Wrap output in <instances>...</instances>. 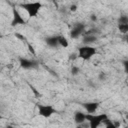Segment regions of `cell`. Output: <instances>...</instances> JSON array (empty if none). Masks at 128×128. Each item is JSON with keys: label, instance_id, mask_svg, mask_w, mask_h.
Here are the masks:
<instances>
[{"label": "cell", "instance_id": "cell-1", "mask_svg": "<svg viewBox=\"0 0 128 128\" xmlns=\"http://www.w3.org/2000/svg\"><path fill=\"white\" fill-rule=\"evenodd\" d=\"M19 7L24 9L28 13V16L30 18H33V17H36L38 15V13L41 10V8L43 7V5L41 2L35 1V2H28V3L19 4Z\"/></svg>", "mask_w": 128, "mask_h": 128}, {"label": "cell", "instance_id": "cell-2", "mask_svg": "<svg viewBox=\"0 0 128 128\" xmlns=\"http://www.w3.org/2000/svg\"><path fill=\"white\" fill-rule=\"evenodd\" d=\"M97 53V50L95 47H92L90 45H84L78 48V58H81L82 60H89L91 59L95 54Z\"/></svg>", "mask_w": 128, "mask_h": 128}, {"label": "cell", "instance_id": "cell-3", "mask_svg": "<svg viewBox=\"0 0 128 128\" xmlns=\"http://www.w3.org/2000/svg\"><path fill=\"white\" fill-rule=\"evenodd\" d=\"M107 117L108 116L105 113L97 114V115H95L94 113L93 114H90V113H87L86 114V120L89 122V126L91 128H97V127H99L102 124L103 120L106 119Z\"/></svg>", "mask_w": 128, "mask_h": 128}, {"label": "cell", "instance_id": "cell-4", "mask_svg": "<svg viewBox=\"0 0 128 128\" xmlns=\"http://www.w3.org/2000/svg\"><path fill=\"white\" fill-rule=\"evenodd\" d=\"M37 108H38V114L44 118H50L54 113H56V109L52 105H45V104H40L37 103Z\"/></svg>", "mask_w": 128, "mask_h": 128}, {"label": "cell", "instance_id": "cell-5", "mask_svg": "<svg viewBox=\"0 0 128 128\" xmlns=\"http://www.w3.org/2000/svg\"><path fill=\"white\" fill-rule=\"evenodd\" d=\"M19 64L23 69H37L39 67V62L37 60H31L24 57H19Z\"/></svg>", "mask_w": 128, "mask_h": 128}, {"label": "cell", "instance_id": "cell-6", "mask_svg": "<svg viewBox=\"0 0 128 128\" xmlns=\"http://www.w3.org/2000/svg\"><path fill=\"white\" fill-rule=\"evenodd\" d=\"M27 22L26 20L22 17V15L20 14V12L13 7L12 8V21H11V26L12 27H16L18 25H25Z\"/></svg>", "mask_w": 128, "mask_h": 128}, {"label": "cell", "instance_id": "cell-7", "mask_svg": "<svg viewBox=\"0 0 128 128\" xmlns=\"http://www.w3.org/2000/svg\"><path fill=\"white\" fill-rule=\"evenodd\" d=\"M85 28H86V26H85L84 23H80V22L75 23V24L73 25L72 29L70 30V37H71L72 39H76V38L80 37V36L84 33Z\"/></svg>", "mask_w": 128, "mask_h": 128}, {"label": "cell", "instance_id": "cell-8", "mask_svg": "<svg viewBox=\"0 0 128 128\" xmlns=\"http://www.w3.org/2000/svg\"><path fill=\"white\" fill-rule=\"evenodd\" d=\"M100 103L99 102H84L82 103V107L86 110L87 113L93 114L94 112H96V110L99 108Z\"/></svg>", "mask_w": 128, "mask_h": 128}, {"label": "cell", "instance_id": "cell-9", "mask_svg": "<svg viewBox=\"0 0 128 128\" xmlns=\"http://www.w3.org/2000/svg\"><path fill=\"white\" fill-rule=\"evenodd\" d=\"M74 121L76 124L81 125L86 121V114L81 111H75L74 113Z\"/></svg>", "mask_w": 128, "mask_h": 128}, {"label": "cell", "instance_id": "cell-10", "mask_svg": "<svg viewBox=\"0 0 128 128\" xmlns=\"http://www.w3.org/2000/svg\"><path fill=\"white\" fill-rule=\"evenodd\" d=\"M45 42L46 44L49 46V47H52V48H57L59 45H58V35L57 36H49L45 39Z\"/></svg>", "mask_w": 128, "mask_h": 128}, {"label": "cell", "instance_id": "cell-11", "mask_svg": "<svg viewBox=\"0 0 128 128\" xmlns=\"http://www.w3.org/2000/svg\"><path fill=\"white\" fill-rule=\"evenodd\" d=\"M97 41V37L95 35H84L83 37V40L82 42L85 44V45H89V44H92L94 42Z\"/></svg>", "mask_w": 128, "mask_h": 128}, {"label": "cell", "instance_id": "cell-12", "mask_svg": "<svg viewBox=\"0 0 128 128\" xmlns=\"http://www.w3.org/2000/svg\"><path fill=\"white\" fill-rule=\"evenodd\" d=\"M58 45L63 47V48H67L69 46V43H68V40L64 36L58 35Z\"/></svg>", "mask_w": 128, "mask_h": 128}, {"label": "cell", "instance_id": "cell-13", "mask_svg": "<svg viewBox=\"0 0 128 128\" xmlns=\"http://www.w3.org/2000/svg\"><path fill=\"white\" fill-rule=\"evenodd\" d=\"M118 30L122 34H126L128 32V24H118Z\"/></svg>", "mask_w": 128, "mask_h": 128}, {"label": "cell", "instance_id": "cell-14", "mask_svg": "<svg viewBox=\"0 0 128 128\" xmlns=\"http://www.w3.org/2000/svg\"><path fill=\"white\" fill-rule=\"evenodd\" d=\"M14 36H15L18 40H20V41H22V42H24V43H27V42H28V40H27L26 36L22 35V34H21V33H19V32H15V33H14Z\"/></svg>", "mask_w": 128, "mask_h": 128}, {"label": "cell", "instance_id": "cell-15", "mask_svg": "<svg viewBox=\"0 0 128 128\" xmlns=\"http://www.w3.org/2000/svg\"><path fill=\"white\" fill-rule=\"evenodd\" d=\"M70 73H71L72 76H76V75H78L80 73V68L78 66H76V65H73L71 67V69H70Z\"/></svg>", "mask_w": 128, "mask_h": 128}, {"label": "cell", "instance_id": "cell-16", "mask_svg": "<svg viewBox=\"0 0 128 128\" xmlns=\"http://www.w3.org/2000/svg\"><path fill=\"white\" fill-rule=\"evenodd\" d=\"M118 24H128V17L126 15H121L118 20H117Z\"/></svg>", "mask_w": 128, "mask_h": 128}, {"label": "cell", "instance_id": "cell-17", "mask_svg": "<svg viewBox=\"0 0 128 128\" xmlns=\"http://www.w3.org/2000/svg\"><path fill=\"white\" fill-rule=\"evenodd\" d=\"M29 87H30V89H31V91L34 93V95H35V97H41V94L39 93V91L33 86V85H31V84H29Z\"/></svg>", "mask_w": 128, "mask_h": 128}, {"label": "cell", "instance_id": "cell-18", "mask_svg": "<svg viewBox=\"0 0 128 128\" xmlns=\"http://www.w3.org/2000/svg\"><path fill=\"white\" fill-rule=\"evenodd\" d=\"M77 58H78V55H77V53H75V52L70 53V54H69V57H68L69 61H75Z\"/></svg>", "mask_w": 128, "mask_h": 128}, {"label": "cell", "instance_id": "cell-19", "mask_svg": "<svg viewBox=\"0 0 128 128\" xmlns=\"http://www.w3.org/2000/svg\"><path fill=\"white\" fill-rule=\"evenodd\" d=\"M27 44V46H28V49H29V51H30V53H32L33 55H36V52H35V50H34V48H33V46L29 43V42H27L26 43Z\"/></svg>", "mask_w": 128, "mask_h": 128}, {"label": "cell", "instance_id": "cell-20", "mask_svg": "<svg viewBox=\"0 0 128 128\" xmlns=\"http://www.w3.org/2000/svg\"><path fill=\"white\" fill-rule=\"evenodd\" d=\"M98 79H99L100 81H104V80L106 79V74H105L104 72H100L99 75H98Z\"/></svg>", "mask_w": 128, "mask_h": 128}, {"label": "cell", "instance_id": "cell-21", "mask_svg": "<svg viewBox=\"0 0 128 128\" xmlns=\"http://www.w3.org/2000/svg\"><path fill=\"white\" fill-rule=\"evenodd\" d=\"M77 8H78V6H77L76 4H72V5H70V7H69V9H70L71 12H75V11L77 10Z\"/></svg>", "mask_w": 128, "mask_h": 128}, {"label": "cell", "instance_id": "cell-22", "mask_svg": "<svg viewBox=\"0 0 128 128\" xmlns=\"http://www.w3.org/2000/svg\"><path fill=\"white\" fill-rule=\"evenodd\" d=\"M90 19H91V21H92V22H96L98 18H97V16H96L95 14H92V15L90 16Z\"/></svg>", "mask_w": 128, "mask_h": 128}, {"label": "cell", "instance_id": "cell-23", "mask_svg": "<svg viewBox=\"0 0 128 128\" xmlns=\"http://www.w3.org/2000/svg\"><path fill=\"white\" fill-rule=\"evenodd\" d=\"M123 65H124L125 71L127 72V65H128V61H127V60H124V61H123Z\"/></svg>", "mask_w": 128, "mask_h": 128}, {"label": "cell", "instance_id": "cell-24", "mask_svg": "<svg viewBox=\"0 0 128 128\" xmlns=\"http://www.w3.org/2000/svg\"><path fill=\"white\" fill-rule=\"evenodd\" d=\"M2 118H3V116H2L1 114H0V119H2Z\"/></svg>", "mask_w": 128, "mask_h": 128}, {"label": "cell", "instance_id": "cell-25", "mask_svg": "<svg viewBox=\"0 0 128 128\" xmlns=\"http://www.w3.org/2000/svg\"><path fill=\"white\" fill-rule=\"evenodd\" d=\"M53 1H54V2H55V1H58V0H53Z\"/></svg>", "mask_w": 128, "mask_h": 128}, {"label": "cell", "instance_id": "cell-26", "mask_svg": "<svg viewBox=\"0 0 128 128\" xmlns=\"http://www.w3.org/2000/svg\"><path fill=\"white\" fill-rule=\"evenodd\" d=\"M0 72H1V67H0Z\"/></svg>", "mask_w": 128, "mask_h": 128}, {"label": "cell", "instance_id": "cell-27", "mask_svg": "<svg viewBox=\"0 0 128 128\" xmlns=\"http://www.w3.org/2000/svg\"><path fill=\"white\" fill-rule=\"evenodd\" d=\"M0 64H1V62H0Z\"/></svg>", "mask_w": 128, "mask_h": 128}]
</instances>
